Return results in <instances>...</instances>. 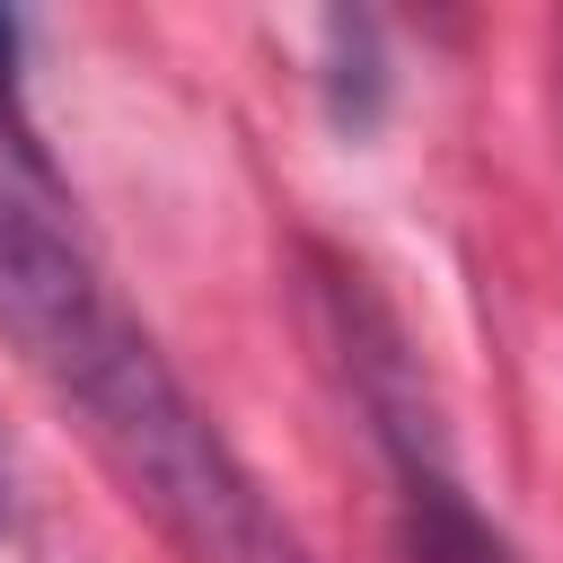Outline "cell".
<instances>
[{
	"label": "cell",
	"instance_id": "1",
	"mask_svg": "<svg viewBox=\"0 0 563 563\" xmlns=\"http://www.w3.org/2000/svg\"><path fill=\"white\" fill-rule=\"evenodd\" d=\"M0 334L79 413L114 484L185 545V563H308L255 466L229 449L211 405L176 378L158 334L123 308L97 255L0 167Z\"/></svg>",
	"mask_w": 563,
	"mask_h": 563
},
{
	"label": "cell",
	"instance_id": "2",
	"mask_svg": "<svg viewBox=\"0 0 563 563\" xmlns=\"http://www.w3.org/2000/svg\"><path fill=\"white\" fill-rule=\"evenodd\" d=\"M317 299H325V334H334V361L352 378V405L369 413V440L387 449L405 554L413 563H510V545L493 537V519L466 501V484L449 466L440 405L422 387V361L405 352V325L378 308V290L361 273H325Z\"/></svg>",
	"mask_w": 563,
	"mask_h": 563
},
{
	"label": "cell",
	"instance_id": "3",
	"mask_svg": "<svg viewBox=\"0 0 563 563\" xmlns=\"http://www.w3.org/2000/svg\"><path fill=\"white\" fill-rule=\"evenodd\" d=\"M317 79H325V114L361 141V132H378V114H387V44H378V18H361V9H334L325 26H317Z\"/></svg>",
	"mask_w": 563,
	"mask_h": 563
},
{
	"label": "cell",
	"instance_id": "4",
	"mask_svg": "<svg viewBox=\"0 0 563 563\" xmlns=\"http://www.w3.org/2000/svg\"><path fill=\"white\" fill-rule=\"evenodd\" d=\"M18 44H26V26L0 9V150H9V167H18L26 185H53V158H44V141H35L26 97H18Z\"/></svg>",
	"mask_w": 563,
	"mask_h": 563
},
{
	"label": "cell",
	"instance_id": "5",
	"mask_svg": "<svg viewBox=\"0 0 563 563\" xmlns=\"http://www.w3.org/2000/svg\"><path fill=\"white\" fill-rule=\"evenodd\" d=\"M0 519H9V449H0Z\"/></svg>",
	"mask_w": 563,
	"mask_h": 563
}]
</instances>
